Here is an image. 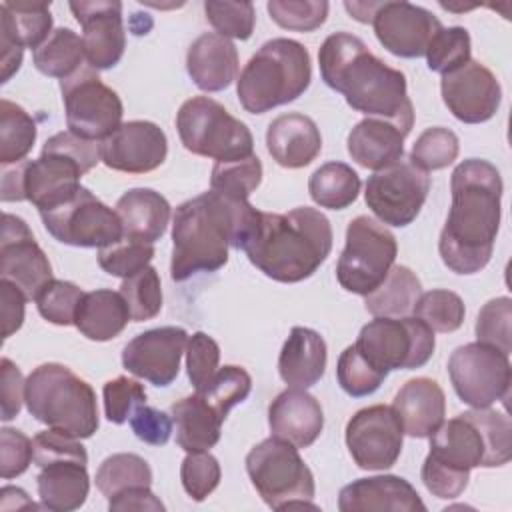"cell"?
I'll return each instance as SVG.
<instances>
[{
	"label": "cell",
	"mask_w": 512,
	"mask_h": 512,
	"mask_svg": "<svg viewBox=\"0 0 512 512\" xmlns=\"http://www.w3.org/2000/svg\"><path fill=\"white\" fill-rule=\"evenodd\" d=\"M34 458V442L16 428L0 430V476L4 480L24 474Z\"/></svg>",
	"instance_id": "57"
},
{
	"label": "cell",
	"mask_w": 512,
	"mask_h": 512,
	"mask_svg": "<svg viewBox=\"0 0 512 512\" xmlns=\"http://www.w3.org/2000/svg\"><path fill=\"white\" fill-rule=\"evenodd\" d=\"M238 66L236 46L216 32H204L188 46V76L204 92H220L228 88L236 80Z\"/></svg>",
	"instance_id": "28"
},
{
	"label": "cell",
	"mask_w": 512,
	"mask_h": 512,
	"mask_svg": "<svg viewBox=\"0 0 512 512\" xmlns=\"http://www.w3.org/2000/svg\"><path fill=\"white\" fill-rule=\"evenodd\" d=\"M42 508L54 512H70L80 508L90 490V478L84 462L56 460L40 468L36 476Z\"/></svg>",
	"instance_id": "32"
},
{
	"label": "cell",
	"mask_w": 512,
	"mask_h": 512,
	"mask_svg": "<svg viewBox=\"0 0 512 512\" xmlns=\"http://www.w3.org/2000/svg\"><path fill=\"white\" fill-rule=\"evenodd\" d=\"M130 312L120 292L92 290L84 292L74 326L82 336L94 342H106L116 338L128 324Z\"/></svg>",
	"instance_id": "34"
},
{
	"label": "cell",
	"mask_w": 512,
	"mask_h": 512,
	"mask_svg": "<svg viewBox=\"0 0 512 512\" xmlns=\"http://www.w3.org/2000/svg\"><path fill=\"white\" fill-rule=\"evenodd\" d=\"M396 254V238L384 224L370 216H356L346 228L336 278L344 290L366 296L382 284L394 266Z\"/></svg>",
	"instance_id": "11"
},
{
	"label": "cell",
	"mask_w": 512,
	"mask_h": 512,
	"mask_svg": "<svg viewBox=\"0 0 512 512\" xmlns=\"http://www.w3.org/2000/svg\"><path fill=\"white\" fill-rule=\"evenodd\" d=\"M386 376L388 374L370 364L354 344L342 350L336 364L338 384L352 398H362L376 392Z\"/></svg>",
	"instance_id": "45"
},
{
	"label": "cell",
	"mask_w": 512,
	"mask_h": 512,
	"mask_svg": "<svg viewBox=\"0 0 512 512\" xmlns=\"http://www.w3.org/2000/svg\"><path fill=\"white\" fill-rule=\"evenodd\" d=\"M266 146L272 160L282 168H304L322 150L320 128L306 114H280L268 124Z\"/></svg>",
	"instance_id": "27"
},
{
	"label": "cell",
	"mask_w": 512,
	"mask_h": 512,
	"mask_svg": "<svg viewBox=\"0 0 512 512\" xmlns=\"http://www.w3.org/2000/svg\"><path fill=\"white\" fill-rule=\"evenodd\" d=\"M412 314L434 332L448 334L462 326L466 308L456 292L436 288L420 294Z\"/></svg>",
	"instance_id": "42"
},
{
	"label": "cell",
	"mask_w": 512,
	"mask_h": 512,
	"mask_svg": "<svg viewBox=\"0 0 512 512\" xmlns=\"http://www.w3.org/2000/svg\"><path fill=\"white\" fill-rule=\"evenodd\" d=\"M26 294L8 280H0V318H2V338H10L20 330L24 322Z\"/></svg>",
	"instance_id": "61"
},
{
	"label": "cell",
	"mask_w": 512,
	"mask_h": 512,
	"mask_svg": "<svg viewBox=\"0 0 512 512\" xmlns=\"http://www.w3.org/2000/svg\"><path fill=\"white\" fill-rule=\"evenodd\" d=\"M68 130L80 138L102 142L122 126V100L92 66H82L60 80Z\"/></svg>",
	"instance_id": "13"
},
{
	"label": "cell",
	"mask_w": 512,
	"mask_h": 512,
	"mask_svg": "<svg viewBox=\"0 0 512 512\" xmlns=\"http://www.w3.org/2000/svg\"><path fill=\"white\" fill-rule=\"evenodd\" d=\"M246 472L252 486L272 510L314 508L316 484L298 448L282 438L270 436L246 454Z\"/></svg>",
	"instance_id": "9"
},
{
	"label": "cell",
	"mask_w": 512,
	"mask_h": 512,
	"mask_svg": "<svg viewBox=\"0 0 512 512\" xmlns=\"http://www.w3.org/2000/svg\"><path fill=\"white\" fill-rule=\"evenodd\" d=\"M176 424V442L186 452H204L218 444L222 432V418L196 392L180 398L170 406Z\"/></svg>",
	"instance_id": "33"
},
{
	"label": "cell",
	"mask_w": 512,
	"mask_h": 512,
	"mask_svg": "<svg viewBox=\"0 0 512 512\" xmlns=\"http://www.w3.org/2000/svg\"><path fill=\"white\" fill-rule=\"evenodd\" d=\"M354 346L382 372L422 368L434 354V330L416 316H376L364 324Z\"/></svg>",
	"instance_id": "12"
},
{
	"label": "cell",
	"mask_w": 512,
	"mask_h": 512,
	"mask_svg": "<svg viewBox=\"0 0 512 512\" xmlns=\"http://www.w3.org/2000/svg\"><path fill=\"white\" fill-rule=\"evenodd\" d=\"M318 64L324 84L340 92L352 110L388 120L410 134L414 106L406 92V76L374 56L358 36L330 34L318 50Z\"/></svg>",
	"instance_id": "2"
},
{
	"label": "cell",
	"mask_w": 512,
	"mask_h": 512,
	"mask_svg": "<svg viewBox=\"0 0 512 512\" xmlns=\"http://www.w3.org/2000/svg\"><path fill=\"white\" fill-rule=\"evenodd\" d=\"M460 152L458 136L442 126L426 128L414 142L410 160L424 172L450 166Z\"/></svg>",
	"instance_id": "46"
},
{
	"label": "cell",
	"mask_w": 512,
	"mask_h": 512,
	"mask_svg": "<svg viewBox=\"0 0 512 512\" xmlns=\"http://www.w3.org/2000/svg\"><path fill=\"white\" fill-rule=\"evenodd\" d=\"M252 390V378L242 366L228 364L224 368H218L212 380L198 390V394L218 412L222 420H226L228 412L244 402Z\"/></svg>",
	"instance_id": "44"
},
{
	"label": "cell",
	"mask_w": 512,
	"mask_h": 512,
	"mask_svg": "<svg viewBox=\"0 0 512 512\" xmlns=\"http://www.w3.org/2000/svg\"><path fill=\"white\" fill-rule=\"evenodd\" d=\"M0 400H2V420H14L20 414L22 402H24V390L26 380L20 372V368L10 360H0Z\"/></svg>",
	"instance_id": "60"
},
{
	"label": "cell",
	"mask_w": 512,
	"mask_h": 512,
	"mask_svg": "<svg viewBox=\"0 0 512 512\" xmlns=\"http://www.w3.org/2000/svg\"><path fill=\"white\" fill-rule=\"evenodd\" d=\"M240 250L268 278L284 284L302 282L328 258L332 226L320 210L310 206H298L286 214L258 210Z\"/></svg>",
	"instance_id": "4"
},
{
	"label": "cell",
	"mask_w": 512,
	"mask_h": 512,
	"mask_svg": "<svg viewBox=\"0 0 512 512\" xmlns=\"http://www.w3.org/2000/svg\"><path fill=\"white\" fill-rule=\"evenodd\" d=\"M260 182L262 162L256 154L242 160L216 162L210 174V188L234 200H248Z\"/></svg>",
	"instance_id": "41"
},
{
	"label": "cell",
	"mask_w": 512,
	"mask_h": 512,
	"mask_svg": "<svg viewBox=\"0 0 512 512\" xmlns=\"http://www.w3.org/2000/svg\"><path fill=\"white\" fill-rule=\"evenodd\" d=\"M426 62L432 72L446 74L470 60V34L462 26L440 28L426 50Z\"/></svg>",
	"instance_id": "48"
},
{
	"label": "cell",
	"mask_w": 512,
	"mask_h": 512,
	"mask_svg": "<svg viewBox=\"0 0 512 512\" xmlns=\"http://www.w3.org/2000/svg\"><path fill=\"white\" fill-rule=\"evenodd\" d=\"M100 158V142L76 134L58 132L46 140L36 160L2 166V202H32L38 212L68 202L80 190V178Z\"/></svg>",
	"instance_id": "5"
},
{
	"label": "cell",
	"mask_w": 512,
	"mask_h": 512,
	"mask_svg": "<svg viewBox=\"0 0 512 512\" xmlns=\"http://www.w3.org/2000/svg\"><path fill=\"white\" fill-rule=\"evenodd\" d=\"M84 292L68 280H50L36 296L38 312L56 326H72Z\"/></svg>",
	"instance_id": "51"
},
{
	"label": "cell",
	"mask_w": 512,
	"mask_h": 512,
	"mask_svg": "<svg viewBox=\"0 0 512 512\" xmlns=\"http://www.w3.org/2000/svg\"><path fill=\"white\" fill-rule=\"evenodd\" d=\"M34 462L36 466H46L56 460H78L88 464L86 448L78 442V438L64 434L60 430H44L34 436Z\"/></svg>",
	"instance_id": "56"
},
{
	"label": "cell",
	"mask_w": 512,
	"mask_h": 512,
	"mask_svg": "<svg viewBox=\"0 0 512 512\" xmlns=\"http://www.w3.org/2000/svg\"><path fill=\"white\" fill-rule=\"evenodd\" d=\"M268 426L272 436L282 438L296 448H308L324 428L320 402L304 388L280 392L268 408Z\"/></svg>",
	"instance_id": "25"
},
{
	"label": "cell",
	"mask_w": 512,
	"mask_h": 512,
	"mask_svg": "<svg viewBox=\"0 0 512 512\" xmlns=\"http://www.w3.org/2000/svg\"><path fill=\"white\" fill-rule=\"evenodd\" d=\"M116 214L120 216L126 238L154 244L166 232L170 204L152 188H132L118 198Z\"/></svg>",
	"instance_id": "31"
},
{
	"label": "cell",
	"mask_w": 512,
	"mask_h": 512,
	"mask_svg": "<svg viewBox=\"0 0 512 512\" xmlns=\"http://www.w3.org/2000/svg\"><path fill=\"white\" fill-rule=\"evenodd\" d=\"M150 484H152V470L148 462L138 454H128V452L112 454L96 470V488L108 500L128 488L150 486Z\"/></svg>",
	"instance_id": "40"
},
{
	"label": "cell",
	"mask_w": 512,
	"mask_h": 512,
	"mask_svg": "<svg viewBox=\"0 0 512 512\" xmlns=\"http://www.w3.org/2000/svg\"><path fill=\"white\" fill-rule=\"evenodd\" d=\"M448 374L456 396L472 408H488L496 400L506 404L510 396V360L494 346L482 342L458 346L448 358Z\"/></svg>",
	"instance_id": "14"
},
{
	"label": "cell",
	"mask_w": 512,
	"mask_h": 512,
	"mask_svg": "<svg viewBox=\"0 0 512 512\" xmlns=\"http://www.w3.org/2000/svg\"><path fill=\"white\" fill-rule=\"evenodd\" d=\"M422 294L418 276L408 268L394 264L382 284L364 296V306L372 316L402 318L414 310Z\"/></svg>",
	"instance_id": "36"
},
{
	"label": "cell",
	"mask_w": 512,
	"mask_h": 512,
	"mask_svg": "<svg viewBox=\"0 0 512 512\" xmlns=\"http://www.w3.org/2000/svg\"><path fill=\"white\" fill-rule=\"evenodd\" d=\"M154 258V246L134 238H122L116 244L98 250V264L110 276L128 278L144 270Z\"/></svg>",
	"instance_id": "47"
},
{
	"label": "cell",
	"mask_w": 512,
	"mask_h": 512,
	"mask_svg": "<svg viewBox=\"0 0 512 512\" xmlns=\"http://www.w3.org/2000/svg\"><path fill=\"white\" fill-rule=\"evenodd\" d=\"M82 26V44L88 66L94 70L114 68L124 56L126 32L122 22V2L80 0L68 4Z\"/></svg>",
	"instance_id": "22"
},
{
	"label": "cell",
	"mask_w": 512,
	"mask_h": 512,
	"mask_svg": "<svg viewBox=\"0 0 512 512\" xmlns=\"http://www.w3.org/2000/svg\"><path fill=\"white\" fill-rule=\"evenodd\" d=\"M36 142V122L32 116L6 98L0 100V164L22 162Z\"/></svg>",
	"instance_id": "39"
},
{
	"label": "cell",
	"mask_w": 512,
	"mask_h": 512,
	"mask_svg": "<svg viewBox=\"0 0 512 512\" xmlns=\"http://www.w3.org/2000/svg\"><path fill=\"white\" fill-rule=\"evenodd\" d=\"M312 80L310 54L304 44L290 38H272L246 62L236 94L250 114H264L300 98Z\"/></svg>",
	"instance_id": "7"
},
{
	"label": "cell",
	"mask_w": 512,
	"mask_h": 512,
	"mask_svg": "<svg viewBox=\"0 0 512 512\" xmlns=\"http://www.w3.org/2000/svg\"><path fill=\"white\" fill-rule=\"evenodd\" d=\"M420 478H422L426 490L432 492L436 498L450 500L464 492V488L468 486L470 474L446 468V466L438 464L436 460H432L430 456H426L422 470H420Z\"/></svg>",
	"instance_id": "59"
},
{
	"label": "cell",
	"mask_w": 512,
	"mask_h": 512,
	"mask_svg": "<svg viewBox=\"0 0 512 512\" xmlns=\"http://www.w3.org/2000/svg\"><path fill=\"white\" fill-rule=\"evenodd\" d=\"M86 54L82 38L70 28H56L48 40L32 52V62L38 72L50 78H68L82 68Z\"/></svg>",
	"instance_id": "38"
},
{
	"label": "cell",
	"mask_w": 512,
	"mask_h": 512,
	"mask_svg": "<svg viewBox=\"0 0 512 512\" xmlns=\"http://www.w3.org/2000/svg\"><path fill=\"white\" fill-rule=\"evenodd\" d=\"M378 42L394 56L420 58L440 32V20L426 8L410 2H380L372 22Z\"/></svg>",
	"instance_id": "20"
},
{
	"label": "cell",
	"mask_w": 512,
	"mask_h": 512,
	"mask_svg": "<svg viewBox=\"0 0 512 512\" xmlns=\"http://www.w3.org/2000/svg\"><path fill=\"white\" fill-rule=\"evenodd\" d=\"M40 218L48 234L68 246L100 250L124 238L116 210L106 206L84 186H80L68 202L40 212Z\"/></svg>",
	"instance_id": "15"
},
{
	"label": "cell",
	"mask_w": 512,
	"mask_h": 512,
	"mask_svg": "<svg viewBox=\"0 0 512 512\" xmlns=\"http://www.w3.org/2000/svg\"><path fill=\"white\" fill-rule=\"evenodd\" d=\"M168 140L164 130L148 120L124 122L100 142L102 162L116 172L146 174L164 164Z\"/></svg>",
	"instance_id": "23"
},
{
	"label": "cell",
	"mask_w": 512,
	"mask_h": 512,
	"mask_svg": "<svg viewBox=\"0 0 512 512\" xmlns=\"http://www.w3.org/2000/svg\"><path fill=\"white\" fill-rule=\"evenodd\" d=\"M220 346L206 332H194L186 344V368L194 390H202L218 370Z\"/></svg>",
	"instance_id": "55"
},
{
	"label": "cell",
	"mask_w": 512,
	"mask_h": 512,
	"mask_svg": "<svg viewBox=\"0 0 512 512\" xmlns=\"http://www.w3.org/2000/svg\"><path fill=\"white\" fill-rule=\"evenodd\" d=\"M328 350L324 338L304 326H294L278 356V374L290 388H310L326 372Z\"/></svg>",
	"instance_id": "29"
},
{
	"label": "cell",
	"mask_w": 512,
	"mask_h": 512,
	"mask_svg": "<svg viewBox=\"0 0 512 512\" xmlns=\"http://www.w3.org/2000/svg\"><path fill=\"white\" fill-rule=\"evenodd\" d=\"M102 398L106 420L114 424H124L140 404H146V390L138 380H132L128 376H116L114 380H108L104 384Z\"/></svg>",
	"instance_id": "54"
},
{
	"label": "cell",
	"mask_w": 512,
	"mask_h": 512,
	"mask_svg": "<svg viewBox=\"0 0 512 512\" xmlns=\"http://www.w3.org/2000/svg\"><path fill=\"white\" fill-rule=\"evenodd\" d=\"M256 208L216 190L182 202L172 218L170 276L184 282L198 272H216L228 262V248H242Z\"/></svg>",
	"instance_id": "3"
},
{
	"label": "cell",
	"mask_w": 512,
	"mask_h": 512,
	"mask_svg": "<svg viewBox=\"0 0 512 512\" xmlns=\"http://www.w3.org/2000/svg\"><path fill=\"white\" fill-rule=\"evenodd\" d=\"M120 294L128 306L132 322L152 320L162 310V284L156 268L146 266L120 284Z\"/></svg>",
	"instance_id": "43"
},
{
	"label": "cell",
	"mask_w": 512,
	"mask_h": 512,
	"mask_svg": "<svg viewBox=\"0 0 512 512\" xmlns=\"http://www.w3.org/2000/svg\"><path fill=\"white\" fill-rule=\"evenodd\" d=\"M452 206L440 232L438 252L456 274H476L492 258L500 228L502 176L480 158L460 162L450 178Z\"/></svg>",
	"instance_id": "1"
},
{
	"label": "cell",
	"mask_w": 512,
	"mask_h": 512,
	"mask_svg": "<svg viewBox=\"0 0 512 512\" xmlns=\"http://www.w3.org/2000/svg\"><path fill=\"white\" fill-rule=\"evenodd\" d=\"M50 2H2L0 38L22 48H40L52 34Z\"/></svg>",
	"instance_id": "35"
},
{
	"label": "cell",
	"mask_w": 512,
	"mask_h": 512,
	"mask_svg": "<svg viewBox=\"0 0 512 512\" xmlns=\"http://www.w3.org/2000/svg\"><path fill=\"white\" fill-rule=\"evenodd\" d=\"M396 412L404 434L412 438H430L446 416V396L432 378L418 376L408 380L394 396Z\"/></svg>",
	"instance_id": "26"
},
{
	"label": "cell",
	"mask_w": 512,
	"mask_h": 512,
	"mask_svg": "<svg viewBox=\"0 0 512 512\" xmlns=\"http://www.w3.org/2000/svg\"><path fill=\"white\" fill-rule=\"evenodd\" d=\"M108 508L114 512H128V510H152L162 512L164 504L150 492V486H136L128 488L114 498L108 500Z\"/></svg>",
	"instance_id": "62"
},
{
	"label": "cell",
	"mask_w": 512,
	"mask_h": 512,
	"mask_svg": "<svg viewBox=\"0 0 512 512\" xmlns=\"http://www.w3.org/2000/svg\"><path fill=\"white\" fill-rule=\"evenodd\" d=\"M340 512H426L416 488L392 474L358 478L346 484L338 494Z\"/></svg>",
	"instance_id": "24"
},
{
	"label": "cell",
	"mask_w": 512,
	"mask_h": 512,
	"mask_svg": "<svg viewBox=\"0 0 512 512\" xmlns=\"http://www.w3.org/2000/svg\"><path fill=\"white\" fill-rule=\"evenodd\" d=\"M206 20L214 26L216 34L224 38H236V40H248L254 32L256 24V12L252 2H218V0H206L204 2Z\"/></svg>",
	"instance_id": "49"
},
{
	"label": "cell",
	"mask_w": 512,
	"mask_h": 512,
	"mask_svg": "<svg viewBox=\"0 0 512 512\" xmlns=\"http://www.w3.org/2000/svg\"><path fill=\"white\" fill-rule=\"evenodd\" d=\"M310 198L320 208L344 210L360 192V176L346 162H326L308 180Z\"/></svg>",
	"instance_id": "37"
},
{
	"label": "cell",
	"mask_w": 512,
	"mask_h": 512,
	"mask_svg": "<svg viewBox=\"0 0 512 512\" xmlns=\"http://www.w3.org/2000/svg\"><path fill=\"white\" fill-rule=\"evenodd\" d=\"M440 92L446 108L464 124L490 120L502 102V88L492 70L472 58L442 74Z\"/></svg>",
	"instance_id": "19"
},
{
	"label": "cell",
	"mask_w": 512,
	"mask_h": 512,
	"mask_svg": "<svg viewBox=\"0 0 512 512\" xmlns=\"http://www.w3.org/2000/svg\"><path fill=\"white\" fill-rule=\"evenodd\" d=\"M0 280L18 286L28 300H36L40 290L54 280L50 260L34 240L28 224L8 212L2 216Z\"/></svg>",
	"instance_id": "18"
},
{
	"label": "cell",
	"mask_w": 512,
	"mask_h": 512,
	"mask_svg": "<svg viewBox=\"0 0 512 512\" xmlns=\"http://www.w3.org/2000/svg\"><path fill=\"white\" fill-rule=\"evenodd\" d=\"M220 476V464L208 450L188 452V456L180 464L182 486L194 502L206 500L220 484Z\"/></svg>",
	"instance_id": "53"
},
{
	"label": "cell",
	"mask_w": 512,
	"mask_h": 512,
	"mask_svg": "<svg viewBox=\"0 0 512 512\" xmlns=\"http://www.w3.org/2000/svg\"><path fill=\"white\" fill-rule=\"evenodd\" d=\"M134 436L150 446H164L172 436V418L152 406L140 404L130 416Z\"/></svg>",
	"instance_id": "58"
},
{
	"label": "cell",
	"mask_w": 512,
	"mask_h": 512,
	"mask_svg": "<svg viewBox=\"0 0 512 512\" xmlns=\"http://www.w3.org/2000/svg\"><path fill=\"white\" fill-rule=\"evenodd\" d=\"M406 136L388 120L364 118L348 134V154L356 164L376 172L404 158Z\"/></svg>",
	"instance_id": "30"
},
{
	"label": "cell",
	"mask_w": 512,
	"mask_h": 512,
	"mask_svg": "<svg viewBox=\"0 0 512 512\" xmlns=\"http://www.w3.org/2000/svg\"><path fill=\"white\" fill-rule=\"evenodd\" d=\"M428 192V172L420 170L410 158H400L368 176L364 200L380 222L402 228L416 220Z\"/></svg>",
	"instance_id": "16"
},
{
	"label": "cell",
	"mask_w": 512,
	"mask_h": 512,
	"mask_svg": "<svg viewBox=\"0 0 512 512\" xmlns=\"http://www.w3.org/2000/svg\"><path fill=\"white\" fill-rule=\"evenodd\" d=\"M380 2H344V8L348 10V14L358 20V22H364V24H370L372 22V16L376 12Z\"/></svg>",
	"instance_id": "63"
},
{
	"label": "cell",
	"mask_w": 512,
	"mask_h": 512,
	"mask_svg": "<svg viewBox=\"0 0 512 512\" xmlns=\"http://www.w3.org/2000/svg\"><path fill=\"white\" fill-rule=\"evenodd\" d=\"M428 456L456 472L504 466L512 458V422L506 412L472 408L442 422L430 436Z\"/></svg>",
	"instance_id": "6"
},
{
	"label": "cell",
	"mask_w": 512,
	"mask_h": 512,
	"mask_svg": "<svg viewBox=\"0 0 512 512\" xmlns=\"http://www.w3.org/2000/svg\"><path fill=\"white\" fill-rule=\"evenodd\" d=\"M24 402L38 422L78 440L98 430V404L92 386L68 366L46 362L26 378Z\"/></svg>",
	"instance_id": "8"
},
{
	"label": "cell",
	"mask_w": 512,
	"mask_h": 512,
	"mask_svg": "<svg viewBox=\"0 0 512 512\" xmlns=\"http://www.w3.org/2000/svg\"><path fill=\"white\" fill-rule=\"evenodd\" d=\"M404 430L392 406L374 404L358 410L346 424V446L362 470H388L402 452Z\"/></svg>",
	"instance_id": "17"
},
{
	"label": "cell",
	"mask_w": 512,
	"mask_h": 512,
	"mask_svg": "<svg viewBox=\"0 0 512 512\" xmlns=\"http://www.w3.org/2000/svg\"><path fill=\"white\" fill-rule=\"evenodd\" d=\"M188 334L180 326H160L134 336L122 350V366L154 386H168L180 372Z\"/></svg>",
	"instance_id": "21"
},
{
	"label": "cell",
	"mask_w": 512,
	"mask_h": 512,
	"mask_svg": "<svg viewBox=\"0 0 512 512\" xmlns=\"http://www.w3.org/2000/svg\"><path fill=\"white\" fill-rule=\"evenodd\" d=\"M512 300L508 296L486 302L476 318V338L482 344L494 346L506 354L512 350Z\"/></svg>",
	"instance_id": "52"
},
{
	"label": "cell",
	"mask_w": 512,
	"mask_h": 512,
	"mask_svg": "<svg viewBox=\"0 0 512 512\" xmlns=\"http://www.w3.org/2000/svg\"><path fill=\"white\" fill-rule=\"evenodd\" d=\"M176 130L184 148L216 162L242 160L254 154L248 126L208 96L188 98L176 114Z\"/></svg>",
	"instance_id": "10"
},
{
	"label": "cell",
	"mask_w": 512,
	"mask_h": 512,
	"mask_svg": "<svg viewBox=\"0 0 512 512\" xmlns=\"http://www.w3.org/2000/svg\"><path fill=\"white\" fill-rule=\"evenodd\" d=\"M266 8L280 28L314 32L326 22L330 4L326 0H270Z\"/></svg>",
	"instance_id": "50"
}]
</instances>
